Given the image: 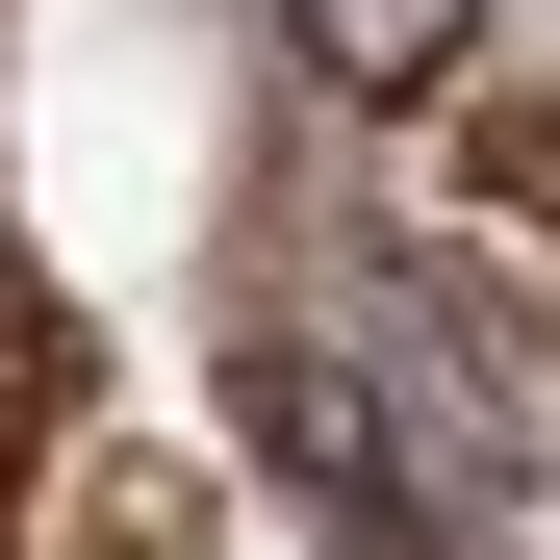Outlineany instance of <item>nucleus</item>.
<instances>
[{"label": "nucleus", "mask_w": 560, "mask_h": 560, "mask_svg": "<svg viewBox=\"0 0 560 560\" xmlns=\"http://www.w3.org/2000/svg\"><path fill=\"white\" fill-rule=\"evenodd\" d=\"M280 26H306V77H331V103H433L485 0H280Z\"/></svg>", "instance_id": "obj_1"}]
</instances>
